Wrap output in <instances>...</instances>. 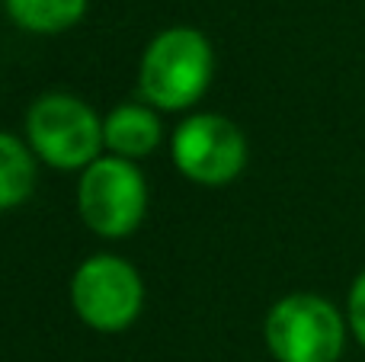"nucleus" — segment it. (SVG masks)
Masks as SVG:
<instances>
[{"label":"nucleus","instance_id":"4","mask_svg":"<svg viewBox=\"0 0 365 362\" xmlns=\"http://www.w3.org/2000/svg\"><path fill=\"white\" fill-rule=\"evenodd\" d=\"M77 212L93 234L119 241L138 231L148 215L145 173L132 160L103 154L81 170L77 180Z\"/></svg>","mask_w":365,"mask_h":362},{"label":"nucleus","instance_id":"10","mask_svg":"<svg viewBox=\"0 0 365 362\" xmlns=\"http://www.w3.org/2000/svg\"><path fill=\"white\" fill-rule=\"evenodd\" d=\"M346 324L349 333L356 337V343L365 350V269L353 279L346 295Z\"/></svg>","mask_w":365,"mask_h":362},{"label":"nucleus","instance_id":"8","mask_svg":"<svg viewBox=\"0 0 365 362\" xmlns=\"http://www.w3.org/2000/svg\"><path fill=\"white\" fill-rule=\"evenodd\" d=\"M38 157L16 135L0 132V212L23 205L36 190Z\"/></svg>","mask_w":365,"mask_h":362},{"label":"nucleus","instance_id":"9","mask_svg":"<svg viewBox=\"0 0 365 362\" xmlns=\"http://www.w3.org/2000/svg\"><path fill=\"white\" fill-rule=\"evenodd\" d=\"M6 13L19 29L55 36L81 23L87 0H6Z\"/></svg>","mask_w":365,"mask_h":362},{"label":"nucleus","instance_id":"6","mask_svg":"<svg viewBox=\"0 0 365 362\" xmlns=\"http://www.w3.org/2000/svg\"><path fill=\"white\" fill-rule=\"evenodd\" d=\"M173 164L199 186H227L244 173L250 148L237 122L218 113H195L182 119L170 141Z\"/></svg>","mask_w":365,"mask_h":362},{"label":"nucleus","instance_id":"5","mask_svg":"<svg viewBox=\"0 0 365 362\" xmlns=\"http://www.w3.org/2000/svg\"><path fill=\"white\" fill-rule=\"evenodd\" d=\"M71 305L87 327L119 333L138 321L145 308V282L128 260L93 254L71 276Z\"/></svg>","mask_w":365,"mask_h":362},{"label":"nucleus","instance_id":"1","mask_svg":"<svg viewBox=\"0 0 365 362\" xmlns=\"http://www.w3.org/2000/svg\"><path fill=\"white\" fill-rule=\"evenodd\" d=\"M215 74L212 42L192 26H170L148 42L138 64L141 100L154 109L180 113L205 96Z\"/></svg>","mask_w":365,"mask_h":362},{"label":"nucleus","instance_id":"7","mask_svg":"<svg viewBox=\"0 0 365 362\" xmlns=\"http://www.w3.org/2000/svg\"><path fill=\"white\" fill-rule=\"evenodd\" d=\"M160 138H164V125L148 103H122L109 109V115L103 119V148L113 157L138 164L141 157L158 151Z\"/></svg>","mask_w":365,"mask_h":362},{"label":"nucleus","instance_id":"2","mask_svg":"<svg viewBox=\"0 0 365 362\" xmlns=\"http://www.w3.org/2000/svg\"><path fill=\"white\" fill-rule=\"evenodd\" d=\"M26 145L55 170H87L103 157V119L74 93H42L26 113Z\"/></svg>","mask_w":365,"mask_h":362},{"label":"nucleus","instance_id":"3","mask_svg":"<svg viewBox=\"0 0 365 362\" xmlns=\"http://www.w3.org/2000/svg\"><path fill=\"white\" fill-rule=\"evenodd\" d=\"M349 324L330 299L292 292L269 308L263 340L276 362H340Z\"/></svg>","mask_w":365,"mask_h":362}]
</instances>
